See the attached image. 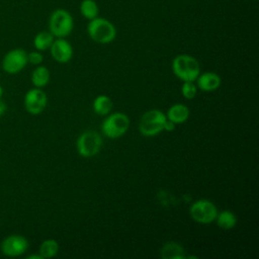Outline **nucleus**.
Segmentation results:
<instances>
[{
  "label": "nucleus",
  "mask_w": 259,
  "mask_h": 259,
  "mask_svg": "<svg viewBox=\"0 0 259 259\" xmlns=\"http://www.w3.org/2000/svg\"><path fill=\"white\" fill-rule=\"evenodd\" d=\"M73 17L65 9H57L53 11L49 19L50 32L56 37H65L73 30Z\"/></svg>",
  "instance_id": "7ed1b4c3"
},
{
  "label": "nucleus",
  "mask_w": 259,
  "mask_h": 259,
  "mask_svg": "<svg viewBox=\"0 0 259 259\" xmlns=\"http://www.w3.org/2000/svg\"><path fill=\"white\" fill-rule=\"evenodd\" d=\"M166 119V114L161 110H148L142 115L140 119L139 131L145 137L155 136L163 131V125Z\"/></svg>",
  "instance_id": "20e7f679"
},
{
  "label": "nucleus",
  "mask_w": 259,
  "mask_h": 259,
  "mask_svg": "<svg viewBox=\"0 0 259 259\" xmlns=\"http://www.w3.org/2000/svg\"><path fill=\"white\" fill-rule=\"evenodd\" d=\"M181 93L186 99H193L197 93V86L193 81H185L181 86Z\"/></svg>",
  "instance_id": "412c9836"
},
{
  "label": "nucleus",
  "mask_w": 259,
  "mask_h": 259,
  "mask_svg": "<svg viewBox=\"0 0 259 259\" xmlns=\"http://www.w3.org/2000/svg\"><path fill=\"white\" fill-rule=\"evenodd\" d=\"M98 11V5L94 0H83L80 4L81 14L89 20L97 17Z\"/></svg>",
  "instance_id": "aec40b11"
},
{
  "label": "nucleus",
  "mask_w": 259,
  "mask_h": 259,
  "mask_svg": "<svg viewBox=\"0 0 259 259\" xmlns=\"http://www.w3.org/2000/svg\"><path fill=\"white\" fill-rule=\"evenodd\" d=\"M6 110H7V105H6V103H5L4 101H2L1 98H0V116H2V115L6 112Z\"/></svg>",
  "instance_id": "b1692460"
},
{
  "label": "nucleus",
  "mask_w": 259,
  "mask_h": 259,
  "mask_svg": "<svg viewBox=\"0 0 259 259\" xmlns=\"http://www.w3.org/2000/svg\"><path fill=\"white\" fill-rule=\"evenodd\" d=\"M89 36L98 44H109L116 36V28L109 20L102 17L91 19L87 25Z\"/></svg>",
  "instance_id": "f03ea898"
},
{
  "label": "nucleus",
  "mask_w": 259,
  "mask_h": 259,
  "mask_svg": "<svg viewBox=\"0 0 259 259\" xmlns=\"http://www.w3.org/2000/svg\"><path fill=\"white\" fill-rule=\"evenodd\" d=\"M102 139L94 131H86L77 140V151L80 156L90 158L98 154L101 149Z\"/></svg>",
  "instance_id": "0eeeda50"
},
{
  "label": "nucleus",
  "mask_w": 259,
  "mask_h": 259,
  "mask_svg": "<svg viewBox=\"0 0 259 259\" xmlns=\"http://www.w3.org/2000/svg\"><path fill=\"white\" fill-rule=\"evenodd\" d=\"M51 74L47 67L45 66H37L31 74V82L34 87L41 88L45 87L50 82Z\"/></svg>",
  "instance_id": "2eb2a0df"
},
{
  "label": "nucleus",
  "mask_w": 259,
  "mask_h": 259,
  "mask_svg": "<svg viewBox=\"0 0 259 259\" xmlns=\"http://www.w3.org/2000/svg\"><path fill=\"white\" fill-rule=\"evenodd\" d=\"M42 61H44V56L38 51H33L27 54V62L32 65L38 66L39 64L42 63Z\"/></svg>",
  "instance_id": "4be33fe9"
},
{
  "label": "nucleus",
  "mask_w": 259,
  "mask_h": 259,
  "mask_svg": "<svg viewBox=\"0 0 259 259\" xmlns=\"http://www.w3.org/2000/svg\"><path fill=\"white\" fill-rule=\"evenodd\" d=\"M184 248L177 242H167L161 248V257L164 259L185 258Z\"/></svg>",
  "instance_id": "4468645a"
},
{
  "label": "nucleus",
  "mask_w": 259,
  "mask_h": 259,
  "mask_svg": "<svg viewBox=\"0 0 259 259\" xmlns=\"http://www.w3.org/2000/svg\"><path fill=\"white\" fill-rule=\"evenodd\" d=\"M3 93H4V91H3V87L0 85V98L3 96Z\"/></svg>",
  "instance_id": "a878e982"
},
{
  "label": "nucleus",
  "mask_w": 259,
  "mask_h": 259,
  "mask_svg": "<svg viewBox=\"0 0 259 259\" xmlns=\"http://www.w3.org/2000/svg\"><path fill=\"white\" fill-rule=\"evenodd\" d=\"M172 71L176 77L185 81H195L200 74L198 61L192 56L182 54L176 56L172 61Z\"/></svg>",
  "instance_id": "f257e3e1"
},
{
  "label": "nucleus",
  "mask_w": 259,
  "mask_h": 259,
  "mask_svg": "<svg viewBox=\"0 0 259 259\" xmlns=\"http://www.w3.org/2000/svg\"><path fill=\"white\" fill-rule=\"evenodd\" d=\"M112 100L107 95H98L93 101V110L99 115H107L112 109Z\"/></svg>",
  "instance_id": "f3484780"
},
{
  "label": "nucleus",
  "mask_w": 259,
  "mask_h": 259,
  "mask_svg": "<svg viewBox=\"0 0 259 259\" xmlns=\"http://www.w3.org/2000/svg\"><path fill=\"white\" fill-rule=\"evenodd\" d=\"M130 124V118L125 113L114 112L103 120L101 130L107 138L118 139L127 132Z\"/></svg>",
  "instance_id": "39448f33"
},
{
  "label": "nucleus",
  "mask_w": 259,
  "mask_h": 259,
  "mask_svg": "<svg viewBox=\"0 0 259 259\" xmlns=\"http://www.w3.org/2000/svg\"><path fill=\"white\" fill-rule=\"evenodd\" d=\"M27 259H42V257L38 253V254H32V255L27 256Z\"/></svg>",
  "instance_id": "393cba45"
},
{
  "label": "nucleus",
  "mask_w": 259,
  "mask_h": 259,
  "mask_svg": "<svg viewBox=\"0 0 259 259\" xmlns=\"http://www.w3.org/2000/svg\"><path fill=\"white\" fill-rule=\"evenodd\" d=\"M189 109L182 103H175L167 110L166 117L174 123H183L189 117Z\"/></svg>",
  "instance_id": "ddd939ff"
},
{
  "label": "nucleus",
  "mask_w": 259,
  "mask_h": 259,
  "mask_svg": "<svg viewBox=\"0 0 259 259\" xmlns=\"http://www.w3.org/2000/svg\"><path fill=\"white\" fill-rule=\"evenodd\" d=\"M58 251H59L58 242L54 239H47L41 242V244L39 246L38 253L42 257V259H45V258L55 257L57 255Z\"/></svg>",
  "instance_id": "6ab92c4d"
},
{
  "label": "nucleus",
  "mask_w": 259,
  "mask_h": 259,
  "mask_svg": "<svg viewBox=\"0 0 259 259\" xmlns=\"http://www.w3.org/2000/svg\"><path fill=\"white\" fill-rule=\"evenodd\" d=\"M50 50L53 59L59 63H67L73 57L72 46L64 37H57V39H54Z\"/></svg>",
  "instance_id": "9b49d317"
},
{
  "label": "nucleus",
  "mask_w": 259,
  "mask_h": 259,
  "mask_svg": "<svg viewBox=\"0 0 259 259\" xmlns=\"http://www.w3.org/2000/svg\"><path fill=\"white\" fill-rule=\"evenodd\" d=\"M23 103L24 108L28 113L37 115L45 110L48 103V97L45 91H42L40 88L34 87L25 93Z\"/></svg>",
  "instance_id": "1a4fd4ad"
},
{
  "label": "nucleus",
  "mask_w": 259,
  "mask_h": 259,
  "mask_svg": "<svg viewBox=\"0 0 259 259\" xmlns=\"http://www.w3.org/2000/svg\"><path fill=\"white\" fill-rule=\"evenodd\" d=\"M175 125L176 123H174L173 121L169 120L168 118L165 120L164 122V125H163V131H166V132H173L175 130Z\"/></svg>",
  "instance_id": "5701e85b"
},
{
  "label": "nucleus",
  "mask_w": 259,
  "mask_h": 259,
  "mask_svg": "<svg viewBox=\"0 0 259 259\" xmlns=\"http://www.w3.org/2000/svg\"><path fill=\"white\" fill-rule=\"evenodd\" d=\"M2 254L7 257H17L26 252L28 249V241L25 237L13 234L7 236L0 245Z\"/></svg>",
  "instance_id": "9d476101"
},
{
  "label": "nucleus",
  "mask_w": 259,
  "mask_h": 259,
  "mask_svg": "<svg viewBox=\"0 0 259 259\" xmlns=\"http://www.w3.org/2000/svg\"><path fill=\"white\" fill-rule=\"evenodd\" d=\"M197 87L205 92L217 90L221 86V77L213 72H204L196 78Z\"/></svg>",
  "instance_id": "f8f14e48"
},
{
  "label": "nucleus",
  "mask_w": 259,
  "mask_h": 259,
  "mask_svg": "<svg viewBox=\"0 0 259 259\" xmlns=\"http://www.w3.org/2000/svg\"><path fill=\"white\" fill-rule=\"evenodd\" d=\"M218 212L214 203L208 199H198L189 207L191 219L199 224H209L214 222Z\"/></svg>",
  "instance_id": "423d86ee"
},
{
  "label": "nucleus",
  "mask_w": 259,
  "mask_h": 259,
  "mask_svg": "<svg viewBox=\"0 0 259 259\" xmlns=\"http://www.w3.org/2000/svg\"><path fill=\"white\" fill-rule=\"evenodd\" d=\"M54 35L50 31H40L33 38V46L37 51H46L51 48L54 41Z\"/></svg>",
  "instance_id": "a211bd4d"
},
{
  "label": "nucleus",
  "mask_w": 259,
  "mask_h": 259,
  "mask_svg": "<svg viewBox=\"0 0 259 259\" xmlns=\"http://www.w3.org/2000/svg\"><path fill=\"white\" fill-rule=\"evenodd\" d=\"M215 222L221 229L231 230L237 224V217L233 211L225 209V210H222L221 212H218Z\"/></svg>",
  "instance_id": "dca6fc26"
},
{
  "label": "nucleus",
  "mask_w": 259,
  "mask_h": 259,
  "mask_svg": "<svg viewBox=\"0 0 259 259\" xmlns=\"http://www.w3.org/2000/svg\"><path fill=\"white\" fill-rule=\"evenodd\" d=\"M27 53L20 48L9 51L2 60L3 70L10 75L19 73L27 65Z\"/></svg>",
  "instance_id": "6e6552de"
}]
</instances>
